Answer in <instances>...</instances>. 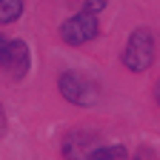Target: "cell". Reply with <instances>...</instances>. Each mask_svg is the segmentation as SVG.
Instances as JSON below:
<instances>
[{"label":"cell","instance_id":"7a4b0ae2","mask_svg":"<svg viewBox=\"0 0 160 160\" xmlns=\"http://www.w3.org/2000/svg\"><path fill=\"white\" fill-rule=\"evenodd\" d=\"M60 94H63L69 103H77V106L97 103V86L89 77H83L80 72H66L60 77Z\"/></svg>","mask_w":160,"mask_h":160},{"label":"cell","instance_id":"9c48e42d","mask_svg":"<svg viewBox=\"0 0 160 160\" xmlns=\"http://www.w3.org/2000/svg\"><path fill=\"white\" fill-rule=\"evenodd\" d=\"M3 132H6V112H3V106H0V137H3Z\"/></svg>","mask_w":160,"mask_h":160},{"label":"cell","instance_id":"52a82bcc","mask_svg":"<svg viewBox=\"0 0 160 160\" xmlns=\"http://www.w3.org/2000/svg\"><path fill=\"white\" fill-rule=\"evenodd\" d=\"M74 3L80 6V12H92V14L106 9V0H74Z\"/></svg>","mask_w":160,"mask_h":160},{"label":"cell","instance_id":"ba28073f","mask_svg":"<svg viewBox=\"0 0 160 160\" xmlns=\"http://www.w3.org/2000/svg\"><path fill=\"white\" fill-rule=\"evenodd\" d=\"M6 54H9V40H6L3 34H0V66L6 63Z\"/></svg>","mask_w":160,"mask_h":160},{"label":"cell","instance_id":"8992f818","mask_svg":"<svg viewBox=\"0 0 160 160\" xmlns=\"http://www.w3.org/2000/svg\"><path fill=\"white\" fill-rule=\"evenodd\" d=\"M89 157H94V160H100V157H126V149L123 146H103V149H92Z\"/></svg>","mask_w":160,"mask_h":160},{"label":"cell","instance_id":"6da1fadb","mask_svg":"<svg viewBox=\"0 0 160 160\" xmlns=\"http://www.w3.org/2000/svg\"><path fill=\"white\" fill-rule=\"evenodd\" d=\"M154 60V40L146 29H137L129 34V43L123 49V63L132 72H146Z\"/></svg>","mask_w":160,"mask_h":160},{"label":"cell","instance_id":"5b68a950","mask_svg":"<svg viewBox=\"0 0 160 160\" xmlns=\"http://www.w3.org/2000/svg\"><path fill=\"white\" fill-rule=\"evenodd\" d=\"M23 14V0H0V23H14Z\"/></svg>","mask_w":160,"mask_h":160},{"label":"cell","instance_id":"30bf717a","mask_svg":"<svg viewBox=\"0 0 160 160\" xmlns=\"http://www.w3.org/2000/svg\"><path fill=\"white\" fill-rule=\"evenodd\" d=\"M157 103H160V83H157Z\"/></svg>","mask_w":160,"mask_h":160},{"label":"cell","instance_id":"3957f363","mask_svg":"<svg viewBox=\"0 0 160 160\" xmlns=\"http://www.w3.org/2000/svg\"><path fill=\"white\" fill-rule=\"evenodd\" d=\"M60 34H63V40L72 43V46H83V43H89V40L97 37V20H94L92 12H80V14L69 17L63 23Z\"/></svg>","mask_w":160,"mask_h":160},{"label":"cell","instance_id":"277c9868","mask_svg":"<svg viewBox=\"0 0 160 160\" xmlns=\"http://www.w3.org/2000/svg\"><path fill=\"white\" fill-rule=\"evenodd\" d=\"M14 77H23L29 72V46L23 40H9V54H6V63H3Z\"/></svg>","mask_w":160,"mask_h":160}]
</instances>
